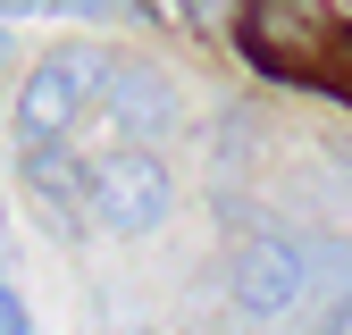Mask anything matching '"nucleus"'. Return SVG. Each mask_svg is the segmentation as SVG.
Here are the masks:
<instances>
[{
	"mask_svg": "<svg viewBox=\"0 0 352 335\" xmlns=\"http://www.w3.org/2000/svg\"><path fill=\"white\" fill-rule=\"evenodd\" d=\"M0 335H34V319H25V302H17L9 285H0Z\"/></svg>",
	"mask_w": 352,
	"mask_h": 335,
	"instance_id": "obj_6",
	"label": "nucleus"
},
{
	"mask_svg": "<svg viewBox=\"0 0 352 335\" xmlns=\"http://www.w3.org/2000/svg\"><path fill=\"white\" fill-rule=\"evenodd\" d=\"M76 17H101V9H126V0H67Z\"/></svg>",
	"mask_w": 352,
	"mask_h": 335,
	"instance_id": "obj_7",
	"label": "nucleus"
},
{
	"mask_svg": "<svg viewBox=\"0 0 352 335\" xmlns=\"http://www.w3.org/2000/svg\"><path fill=\"white\" fill-rule=\"evenodd\" d=\"M101 76L118 84V93H109V109H118L126 126H135V135H151V126H168V117H176V101H168V84H160L151 67H135V59H109Z\"/></svg>",
	"mask_w": 352,
	"mask_h": 335,
	"instance_id": "obj_5",
	"label": "nucleus"
},
{
	"mask_svg": "<svg viewBox=\"0 0 352 335\" xmlns=\"http://www.w3.org/2000/svg\"><path fill=\"white\" fill-rule=\"evenodd\" d=\"M84 185H93V209L109 235H151L168 218V168L151 151H109V159H93Z\"/></svg>",
	"mask_w": 352,
	"mask_h": 335,
	"instance_id": "obj_3",
	"label": "nucleus"
},
{
	"mask_svg": "<svg viewBox=\"0 0 352 335\" xmlns=\"http://www.w3.org/2000/svg\"><path fill=\"white\" fill-rule=\"evenodd\" d=\"M302 285H311V268H302V251L285 235H252L235 251V268H227V293H235V310L243 319H277L302 302Z\"/></svg>",
	"mask_w": 352,
	"mask_h": 335,
	"instance_id": "obj_4",
	"label": "nucleus"
},
{
	"mask_svg": "<svg viewBox=\"0 0 352 335\" xmlns=\"http://www.w3.org/2000/svg\"><path fill=\"white\" fill-rule=\"evenodd\" d=\"M101 67L109 59H93V51H51V59H34V76L17 84V143L34 151V143H59L67 126H76V109H84V84H101Z\"/></svg>",
	"mask_w": 352,
	"mask_h": 335,
	"instance_id": "obj_2",
	"label": "nucleus"
},
{
	"mask_svg": "<svg viewBox=\"0 0 352 335\" xmlns=\"http://www.w3.org/2000/svg\"><path fill=\"white\" fill-rule=\"evenodd\" d=\"M9 9H42V0H9Z\"/></svg>",
	"mask_w": 352,
	"mask_h": 335,
	"instance_id": "obj_8",
	"label": "nucleus"
},
{
	"mask_svg": "<svg viewBox=\"0 0 352 335\" xmlns=\"http://www.w3.org/2000/svg\"><path fill=\"white\" fill-rule=\"evenodd\" d=\"M336 17L327 0H252L243 9V42L260 67H285V76H319V59L336 51Z\"/></svg>",
	"mask_w": 352,
	"mask_h": 335,
	"instance_id": "obj_1",
	"label": "nucleus"
}]
</instances>
